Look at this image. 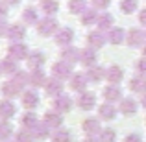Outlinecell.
Listing matches in <instances>:
<instances>
[{
    "mask_svg": "<svg viewBox=\"0 0 146 142\" xmlns=\"http://www.w3.org/2000/svg\"><path fill=\"white\" fill-rule=\"evenodd\" d=\"M98 18H96V11L94 9H85L82 13V24H85V26H89V24H94Z\"/></svg>",
    "mask_w": 146,
    "mask_h": 142,
    "instance_id": "cell-33",
    "label": "cell"
},
{
    "mask_svg": "<svg viewBox=\"0 0 146 142\" xmlns=\"http://www.w3.org/2000/svg\"><path fill=\"white\" fill-rule=\"evenodd\" d=\"M144 35H146V32H144Z\"/></svg>",
    "mask_w": 146,
    "mask_h": 142,
    "instance_id": "cell-52",
    "label": "cell"
},
{
    "mask_svg": "<svg viewBox=\"0 0 146 142\" xmlns=\"http://www.w3.org/2000/svg\"><path fill=\"white\" fill-rule=\"evenodd\" d=\"M106 78L111 85H115V83H120V79L124 78V72H122L120 67H109L106 72Z\"/></svg>",
    "mask_w": 146,
    "mask_h": 142,
    "instance_id": "cell-18",
    "label": "cell"
},
{
    "mask_svg": "<svg viewBox=\"0 0 146 142\" xmlns=\"http://www.w3.org/2000/svg\"><path fill=\"white\" fill-rule=\"evenodd\" d=\"M100 118H104V120H113L115 116H117V109H115L111 103H104V105H100Z\"/></svg>",
    "mask_w": 146,
    "mask_h": 142,
    "instance_id": "cell-28",
    "label": "cell"
},
{
    "mask_svg": "<svg viewBox=\"0 0 146 142\" xmlns=\"http://www.w3.org/2000/svg\"><path fill=\"white\" fill-rule=\"evenodd\" d=\"M143 107H144V109H146V94L143 96Z\"/></svg>",
    "mask_w": 146,
    "mask_h": 142,
    "instance_id": "cell-48",
    "label": "cell"
},
{
    "mask_svg": "<svg viewBox=\"0 0 146 142\" xmlns=\"http://www.w3.org/2000/svg\"><path fill=\"white\" fill-rule=\"evenodd\" d=\"M104 43H106V39H104L102 32H91L89 35H87V44H89V48H93V50L102 48Z\"/></svg>",
    "mask_w": 146,
    "mask_h": 142,
    "instance_id": "cell-13",
    "label": "cell"
},
{
    "mask_svg": "<svg viewBox=\"0 0 146 142\" xmlns=\"http://www.w3.org/2000/svg\"><path fill=\"white\" fill-rule=\"evenodd\" d=\"M41 9L44 11V15H54L59 9V4L56 0H41Z\"/></svg>",
    "mask_w": 146,
    "mask_h": 142,
    "instance_id": "cell-30",
    "label": "cell"
},
{
    "mask_svg": "<svg viewBox=\"0 0 146 142\" xmlns=\"http://www.w3.org/2000/svg\"><path fill=\"white\" fill-rule=\"evenodd\" d=\"M30 133L33 135V139L43 140V139H46V137H48V125L44 124V122H37V124L30 129Z\"/></svg>",
    "mask_w": 146,
    "mask_h": 142,
    "instance_id": "cell-25",
    "label": "cell"
},
{
    "mask_svg": "<svg viewBox=\"0 0 146 142\" xmlns=\"http://www.w3.org/2000/svg\"><path fill=\"white\" fill-rule=\"evenodd\" d=\"M56 30H57V20L52 18V17H46V18L37 22V32H39L41 35H52Z\"/></svg>",
    "mask_w": 146,
    "mask_h": 142,
    "instance_id": "cell-1",
    "label": "cell"
},
{
    "mask_svg": "<svg viewBox=\"0 0 146 142\" xmlns=\"http://www.w3.org/2000/svg\"><path fill=\"white\" fill-rule=\"evenodd\" d=\"M7 53H9V57L21 61V59H28L30 50H28V46H26V44H22V43H13V44L9 46V50H7Z\"/></svg>",
    "mask_w": 146,
    "mask_h": 142,
    "instance_id": "cell-2",
    "label": "cell"
},
{
    "mask_svg": "<svg viewBox=\"0 0 146 142\" xmlns=\"http://www.w3.org/2000/svg\"><path fill=\"white\" fill-rule=\"evenodd\" d=\"M83 131L87 135H96V133H100V122L96 118H87L83 122Z\"/></svg>",
    "mask_w": 146,
    "mask_h": 142,
    "instance_id": "cell-27",
    "label": "cell"
},
{
    "mask_svg": "<svg viewBox=\"0 0 146 142\" xmlns=\"http://www.w3.org/2000/svg\"><path fill=\"white\" fill-rule=\"evenodd\" d=\"M70 140H72L70 131H68V129H63V127L56 129V133L52 135V142H70Z\"/></svg>",
    "mask_w": 146,
    "mask_h": 142,
    "instance_id": "cell-29",
    "label": "cell"
},
{
    "mask_svg": "<svg viewBox=\"0 0 146 142\" xmlns=\"http://www.w3.org/2000/svg\"><path fill=\"white\" fill-rule=\"evenodd\" d=\"M44 63V55L41 52H32L28 55V68H32V70H37V68H41Z\"/></svg>",
    "mask_w": 146,
    "mask_h": 142,
    "instance_id": "cell-21",
    "label": "cell"
},
{
    "mask_svg": "<svg viewBox=\"0 0 146 142\" xmlns=\"http://www.w3.org/2000/svg\"><path fill=\"white\" fill-rule=\"evenodd\" d=\"M87 81H89L87 74H74L70 78V89L83 92V90H85V87H87Z\"/></svg>",
    "mask_w": 146,
    "mask_h": 142,
    "instance_id": "cell-10",
    "label": "cell"
},
{
    "mask_svg": "<svg viewBox=\"0 0 146 142\" xmlns=\"http://www.w3.org/2000/svg\"><path fill=\"white\" fill-rule=\"evenodd\" d=\"M144 39H146V35L141 30H129V33H128V44L129 46H141L144 43Z\"/></svg>",
    "mask_w": 146,
    "mask_h": 142,
    "instance_id": "cell-19",
    "label": "cell"
},
{
    "mask_svg": "<svg viewBox=\"0 0 146 142\" xmlns=\"http://www.w3.org/2000/svg\"><path fill=\"white\" fill-rule=\"evenodd\" d=\"M46 81H48V79H46V76H44V72L41 70V68L30 72V83H32L33 87H44Z\"/></svg>",
    "mask_w": 146,
    "mask_h": 142,
    "instance_id": "cell-20",
    "label": "cell"
},
{
    "mask_svg": "<svg viewBox=\"0 0 146 142\" xmlns=\"http://www.w3.org/2000/svg\"><path fill=\"white\" fill-rule=\"evenodd\" d=\"M19 2H21V0H4L6 6H15V4H19Z\"/></svg>",
    "mask_w": 146,
    "mask_h": 142,
    "instance_id": "cell-47",
    "label": "cell"
},
{
    "mask_svg": "<svg viewBox=\"0 0 146 142\" xmlns=\"http://www.w3.org/2000/svg\"><path fill=\"white\" fill-rule=\"evenodd\" d=\"M124 142H143V139H141V135H137V133H129L124 139Z\"/></svg>",
    "mask_w": 146,
    "mask_h": 142,
    "instance_id": "cell-42",
    "label": "cell"
},
{
    "mask_svg": "<svg viewBox=\"0 0 146 142\" xmlns=\"http://www.w3.org/2000/svg\"><path fill=\"white\" fill-rule=\"evenodd\" d=\"M7 39L11 41V43H21L22 39H24L26 35V28L22 24H11L9 28H7Z\"/></svg>",
    "mask_w": 146,
    "mask_h": 142,
    "instance_id": "cell-3",
    "label": "cell"
},
{
    "mask_svg": "<svg viewBox=\"0 0 146 142\" xmlns=\"http://www.w3.org/2000/svg\"><path fill=\"white\" fill-rule=\"evenodd\" d=\"M137 0H122L120 2V9H122V13H126V15H129V13H133V11L137 9Z\"/></svg>",
    "mask_w": 146,
    "mask_h": 142,
    "instance_id": "cell-37",
    "label": "cell"
},
{
    "mask_svg": "<svg viewBox=\"0 0 146 142\" xmlns=\"http://www.w3.org/2000/svg\"><path fill=\"white\" fill-rule=\"evenodd\" d=\"M22 90V85H19L15 79H9V81L2 83V94L6 96V98H15V96H19Z\"/></svg>",
    "mask_w": 146,
    "mask_h": 142,
    "instance_id": "cell-4",
    "label": "cell"
},
{
    "mask_svg": "<svg viewBox=\"0 0 146 142\" xmlns=\"http://www.w3.org/2000/svg\"><path fill=\"white\" fill-rule=\"evenodd\" d=\"M139 20H141V24H144L146 26V9L141 11V15H139Z\"/></svg>",
    "mask_w": 146,
    "mask_h": 142,
    "instance_id": "cell-46",
    "label": "cell"
},
{
    "mask_svg": "<svg viewBox=\"0 0 146 142\" xmlns=\"http://www.w3.org/2000/svg\"><path fill=\"white\" fill-rule=\"evenodd\" d=\"M137 70L141 72V76L146 74V57H144V59H141L139 63H137Z\"/></svg>",
    "mask_w": 146,
    "mask_h": 142,
    "instance_id": "cell-43",
    "label": "cell"
},
{
    "mask_svg": "<svg viewBox=\"0 0 146 142\" xmlns=\"http://www.w3.org/2000/svg\"><path fill=\"white\" fill-rule=\"evenodd\" d=\"M43 122L48 125V127H56V129H59V127H61V124H63V116H61V113H56V111H48V113H44Z\"/></svg>",
    "mask_w": 146,
    "mask_h": 142,
    "instance_id": "cell-5",
    "label": "cell"
},
{
    "mask_svg": "<svg viewBox=\"0 0 146 142\" xmlns=\"http://www.w3.org/2000/svg\"><path fill=\"white\" fill-rule=\"evenodd\" d=\"M52 74L56 79H65L70 76V65L65 63V61H61V63H54L52 67Z\"/></svg>",
    "mask_w": 146,
    "mask_h": 142,
    "instance_id": "cell-8",
    "label": "cell"
},
{
    "mask_svg": "<svg viewBox=\"0 0 146 142\" xmlns=\"http://www.w3.org/2000/svg\"><path fill=\"white\" fill-rule=\"evenodd\" d=\"M17 142H33V135L30 133V129H24V131L17 133Z\"/></svg>",
    "mask_w": 146,
    "mask_h": 142,
    "instance_id": "cell-40",
    "label": "cell"
},
{
    "mask_svg": "<svg viewBox=\"0 0 146 142\" xmlns=\"http://www.w3.org/2000/svg\"><path fill=\"white\" fill-rule=\"evenodd\" d=\"M120 113L126 114V116H131V114L137 113V102L133 98H124L120 102Z\"/></svg>",
    "mask_w": 146,
    "mask_h": 142,
    "instance_id": "cell-17",
    "label": "cell"
},
{
    "mask_svg": "<svg viewBox=\"0 0 146 142\" xmlns=\"http://www.w3.org/2000/svg\"><path fill=\"white\" fill-rule=\"evenodd\" d=\"M96 105V98H94L93 92H82L78 98V107L83 111H91L93 107Z\"/></svg>",
    "mask_w": 146,
    "mask_h": 142,
    "instance_id": "cell-7",
    "label": "cell"
},
{
    "mask_svg": "<svg viewBox=\"0 0 146 142\" xmlns=\"http://www.w3.org/2000/svg\"><path fill=\"white\" fill-rule=\"evenodd\" d=\"M80 61H82V65L83 67H93L94 63H96V53H94V50L93 48H85V50H82L80 52Z\"/></svg>",
    "mask_w": 146,
    "mask_h": 142,
    "instance_id": "cell-15",
    "label": "cell"
},
{
    "mask_svg": "<svg viewBox=\"0 0 146 142\" xmlns=\"http://www.w3.org/2000/svg\"><path fill=\"white\" fill-rule=\"evenodd\" d=\"M98 28L100 30H109L111 28V24H113V17H111L109 13H104V15H100L98 17Z\"/></svg>",
    "mask_w": 146,
    "mask_h": 142,
    "instance_id": "cell-36",
    "label": "cell"
},
{
    "mask_svg": "<svg viewBox=\"0 0 146 142\" xmlns=\"http://www.w3.org/2000/svg\"><path fill=\"white\" fill-rule=\"evenodd\" d=\"M44 89H46V94H50V96H59L61 90H63V83H61V79L52 78L44 83Z\"/></svg>",
    "mask_w": 146,
    "mask_h": 142,
    "instance_id": "cell-16",
    "label": "cell"
},
{
    "mask_svg": "<svg viewBox=\"0 0 146 142\" xmlns=\"http://www.w3.org/2000/svg\"><path fill=\"white\" fill-rule=\"evenodd\" d=\"M22 20H24L26 24H35V22H37V11H35V7H26L24 13H22Z\"/></svg>",
    "mask_w": 146,
    "mask_h": 142,
    "instance_id": "cell-32",
    "label": "cell"
},
{
    "mask_svg": "<svg viewBox=\"0 0 146 142\" xmlns=\"http://www.w3.org/2000/svg\"><path fill=\"white\" fill-rule=\"evenodd\" d=\"M80 52H82V50H78V48H74V46H67V48L63 50V53H61V57H63L65 63L74 65L76 61H80Z\"/></svg>",
    "mask_w": 146,
    "mask_h": 142,
    "instance_id": "cell-14",
    "label": "cell"
},
{
    "mask_svg": "<svg viewBox=\"0 0 146 142\" xmlns=\"http://www.w3.org/2000/svg\"><path fill=\"white\" fill-rule=\"evenodd\" d=\"M11 133H13V129H11V124H7L6 120L0 122V140H7L11 137Z\"/></svg>",
    "mask_w": 146,
    "mask_h": 142,
    "instance_id": "cell-38",
    "label": "cell"
},
{
    "mask_svg": "<svg viewBox=\"0 0 146 142\" xmlns=\"http://www.w3.org/2000/svg\"><path fill=\"white\" fill-rule=\"evenodd\" d=\"M104 98L107 100V102H118V100L122 98V92H120V89H118L117 85H109V87H106L104 89Z\"/></svg>",
    "mask_w": 146,
    "mask_h": 142,
    "instance_id": "cell-24",
    "label": "cell"
},
{
    "mask_svg": "<svg viewBox=\"0 0 146 142\" xmlns=\"http://www.w3.org/2000/svg\"><path fill=\"white\" fill-rule=\"evenodd\" d=\"M22 105H24L28 111L35 109V107L39 105V96H37V92H33V90H26V92L22 94Z\"/></svg>",
    "mask_w": 146,
    "mask_h": 142,
    "instance_id": "cell-12",
    "label": "cell"
},
{
    "mask_svg": "<svg viewBox=\"0 0 146 142\" xmlns=\"http://www.w3.org/2000/svg\"><path fill=\"white\" fill-rule=\"evenodd\" d=\"M7 28H9V26H7L4 20H0V37H2V35H6V33H7Z\"/></svg>",
    "mask_w": 146,
    "mask_h": 142,
    "instance_id": "cell-45",
    "label": "cell"
},
{
    "mask_svg": "<svg viewBox=\"0 0 146 142\" xmlns=\"http://www.w3.org/2000/svg\"><path fill=\"white\" fill-rule=\"evenodd\" d=\"M83 142H96V140H93V139H85Z\"/></svg>",
    "mask_w": 146,
    "mask_h": 142,
    "instance_id": "cell-49",
    "label": "cell"
},
{
    "mask_svg": "<svg viewBox=\"0 0 146 142\" xmlns=\"http://www.w3.org/2000/svg\"><path fill=\"white\" fill-rule=\"evenodd\" d=\"M72 39H74V32H72L70 28H63V30H59V32L56 33V43L61 44V46L70 44Z\"/></svg>",
    "mask_w": 146,
    "mask_h": 142,
    "instance_id": "cell-11",
    "label": "cell"
},
{
    "mask_svg": "<svg viewBox=\"0 0 146 142\" xmlns=\"http://www.w3.org/2000/svg\"><path fill=\"white\" fill-rule=\"evenodd\" d=\"M21 124H22V127H26V129H32L33 125L37 124V116H35V113H26L24 116H22Z\"/></svg>",
    "mask_w": 146,
    "mask_h": 142,
    "instance_id": "cell-35",
    "label": "cell"
},
{
    "mask_svg": "<svg viewBox=\"0 0 146 142\" xmlns=\"http://www.w3.org/2000/svg\"><path fill=\"white\" fill-rule=\"evenodd\" d=\"M109 41L113 44H120L122 41H124V30L122 28H113L109 32Z\"/></svg>",
    "mask_w": 146,
    "mask_h": 142,
    "instance_id": "cell-34",
    "label": "cell"
},
{
    "mask_svg": "<svg viewBox=\"0 0 146 142\" xmlns=\"http://www.w3.org/2000/svg\"><path fill=\"white\" fill-rule=\"evenodd\" d=\"M111 0H93V6L98 7V9H106V7H109Z\"/></svg>",
    "mask_w": 146,
    "mask_h": 142,
    "instance_id": "cell-41",
    "label": "cell"
},
{
    "mask_svg": "<svg viewBox=\"0 0 146 142\" xmlns=\"http://www.w3.org/2000/svg\"><path fill=\"white\" fill-rule=\"evenodd\" d=\"M70 107H72V100L68 98V96H65V94L56 96V100H54V109H56L57 113H68Z\"/></svg>",
    "mask_w": 146,
    "mask_h": 142,
    "instance_id": "cell-6",
    "label": "cell"
},
{
    "mask_svg": "<svg viewBox=\"0 0 146 142\" xmlns=\"http://www.w3.org/2000/svg\"><path fill=\"white\" fill-rule=\"evenodd\" d=\"M68 9H70V13H83L87 9V2L85 0H70Z\"/></svg>",
    "mask_w": 146,
    "mask_h": 142,
    "instance_id": "cell-31",
    "label": "cell"
},
{
    "mask_svg": "<svg viewBox=\"0 0 146 142\" xmlns=\"http://www.w3.org/2000/svg\"><path fill=\"white\" fill-rule=\"evenodd\" d=\"M7 15V9H6V4L0 2V20H4V17Z\"/></svg>",
    "mask_w": 146,
    "mask_h": 142,
    "instance_id": "cell-44",
    "label": "cell"
},
{
    "mask_svg": "<svg viewBox=\"0 0 146 142\" xmlns=\"http://www.w3.org/2000/svg\"><path fill=\"white\" fill-rule=\"evenodd\" d=\"M143 53H144V57H146V46H144V50H143Z\"/></svg>",
    "mask_w": 146,
    "mask_h": 142,
    "instance_id": "cell-50",
    "label": "cell"
},
{
    "mask_svg": "<svg viewBox=\"0 0 146 142\" xmlns=\"http://www.w3.org/2000/svg\"><path fill=\"white\" fill-rule=\"evenodd\" d=\"M15 113H17V107H15L13 102H9V100L0 102V118H2V120H9V118H13Z\"/></svg>",
    "mask_w": 146,
    "mask_h": 142,
    "instance_id": "cell-9",
    "label": "cell"
},
{
    "mask_svg": "<svg viewBox=\"0 0 146 142\" xmlns=\"http://www.w3.org/2000/svg\"><path fill=\"white\" fill-rule=\"evenodd\" d=\"M0 74H2V67H0Z\"/></svg>",
    "mask_w": 146,
    "mask_h": 142,
    "instance_id": "cell-51",
    "label": "cell"
},
{
    "mask_svg": "<svg viewBox=\"0 0 146 142\" xmlns=\"http://www.w3.org/2000/svg\"><path fill=\"white\" fill-rule=\"evenodd\" d=\"M115 139H117V135H115L113 129H104V131H100L98 142H115Z\"/></svg>",
    "mask_w": 146,
    "mask_h": 142,
    "instance_id": "cell-39",
    "label": "cell"
},
{
    "mask_svg": "<svg viewBox=\"0 0 146 142\" xmlns=\"http://www.w3.org/2000/svg\"><path fill=\"white\" fill-rule=\"evenodd\" d=\"M129 89L133 92H144L146 94V76H137L129 81Z\"/></svg>",
    "mask_w": 146,
    "mask_h": 142,
    "instance_id": "cell-26",
    "label": "cell"
},
{
    "mask_svg": "<svg viewBox=\"0 0 146 142\" xmlns=\"http://www.w3.org/2000/svg\"><path fill=\"white\" fill-rule=\"evenodd\" d=\"M104 76H106V72H104V67H96V65H93V67L87 68V78H89V81H102Z\"/></svg>",
    "mask_w": 146,
    "mask_h": 142,
    "instance_id": "cell-22",
    "label": "cell"
},
{
    "mask_svg": "<svg viewBox=\"0 0 146 142\" xmlns=\"http://www.w3.org/2000/svg\"><path fill=\"white\" fill-rule=\"evenodd\" d=\"M0 67H2L4 74H17V72H19L17 59H13V57H6V59H2V61H0Z\"/></svg>",
    "mask_w": 146,
    "mask_h": 142,
    "instance_id": "cell-23",
    "label": "cell"
}]
</instances>
